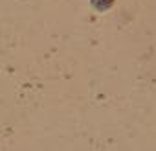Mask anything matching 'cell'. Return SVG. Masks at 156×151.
I'll use <instances>...</instances> for the list:
<instances>
[{"label":"cell","instance_id":"6da1fadb","mask_svg":"<svg viewBox=\"0 0 156 151\" xmlns=\"http://www.w3.org/2000/svg\"><path fill=\"white\" fill-rule=\"evenodd\" d=\"M90 2H92V6L96 9H108L114 0H90Z\"/></svg>","mask_w":156,"mask_h":151}]
</instances>
